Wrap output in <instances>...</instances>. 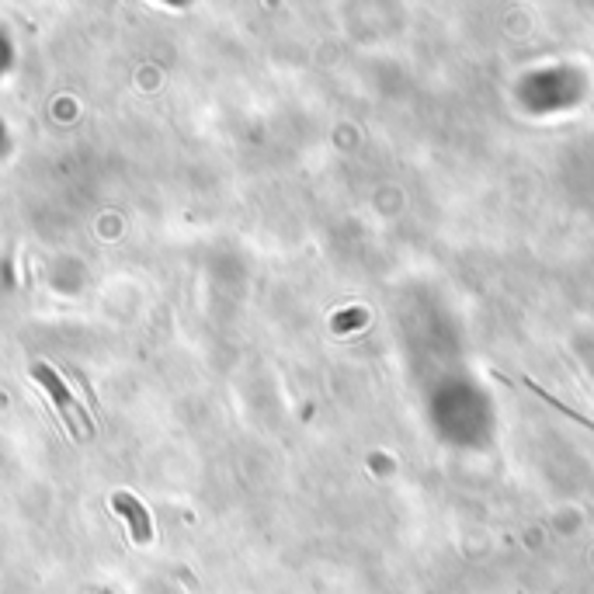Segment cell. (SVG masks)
I'll list each match as a JSON object with an SVG mask.
<instances>
[{
  "label": "cell",
  "mask_w": 594,
  "mask_h": 594,
  "mask_svg": "<svg viewBox=\"0 0 594 594\" xmlns=\"http://www.w3.org/2000/svg\"><path fill=\"white\" fill-rule=\"evenodd\" d=\"M112 508L119 511L122 518H126V525H129V535H132V542L136 546H146V542L153 539V518H150V511H146V504H139L132 494H115L112 497Z\"/></svg>",
  "instance_id": "obj_2"
},
{
  "label": "cell",
  "mask_w": 594,
  "mask_h": 594,
  "mask_svg": "<svg viewBox=\"0 0 594 594\" xmlns=\"http://www.w3.org/2000/svg\"><path fill=\"white\" fill-rule=\"evenodd\" d=\"M32 379L42 386V390L49 393V400L56 403V410H60V417H63L66 424H70V435L77 438V442H80V438H91V435H94V424H91V417H87V410L73 403V396L66 393L63 379L56 376L53 365L35 362V365H32Z\"/></svg>",
  "instance_id": "obj_1"
},
{
  "label": "cell",
  "mask_w": 594,
  "mask_h": 594,
  "mask_svg": "<svg viewBox=\"0 0 594 594\" xmlns=\"http://www.w3.org/2000/svg\"><path fill=\"white\" fill-rule=\"evenodd\" d=\"M101 594H112V591H101Z\"/></svg>",
  "instance_id": "obj_3"
}]
</instances>
